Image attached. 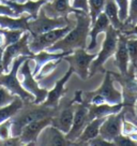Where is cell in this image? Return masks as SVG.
Listing matches in <instances>:
<instances>
[{
	"mask_svg": "<svg viewBox=\"0 0 137 146\" xmlns=\"http://www.w3.org/2000/svg\"><path fill=\"white\" fill-rule=\"evenodd\" d=\"M75 25L65 36L47 48L48 52H65L71 53L77 48H86L87 38L91 27V18L89 14L82 10L74 11Z\"/></svg>",
	"mask_w": 137,
	"mask_h": 146,
	"instance_id": "obj_1",
	"label": "cell"
},
{
	"mask_svg": "<svg viewBox=\"0 0 137 146\" xmlns=\"http://www.w3.org/2000/svg\"><path fill=\"white\" fill-rule=\"evenodd\" d=\"M56 110L57 109L48 108L42 103L40 104H36L33 102L24 103L23 108L10 119L11 137H19L22 130L28 123H32L37 119L51 117L56 113Z\"/></svg>",
	"mask_w": 137,
	"mask_h": 146,
	"instance_id": "obj_2",
	"label": "cell"
},
{
	"mask_svg": "<svg viewBox=\"0 0 137 146\" xmlns=\"http://www.w3.org/2000/svg\"><path fill=\"white\" fill-rule=\"evenodd\" d=\"M27 58H31V57H27V56L16 57L12 61L9 72H3L0 75V85L8 88L13 95L22 98L25 103L33 102V100H34V97L24 88L20 81L18 80V69L20 67V64H23Z\"/></svg>",
	"mask_w": 137,
	"mask_h": 146,
	"instance_id": "obj_3",
	"label": "cell"
},
{
	"mask_svg": "<svg viewBox=\"0 0 137 146\" xmlns=\"http://www.w3.org/2000/svg\"><path fill=\"white\" fill-rule=\"evenodd\" d=\"M105 38L102 43L101 52L96 55V57L92 60L90 68H89V78L93 76L97 72H101L104 70V64L109 59L111 56H114L117 50L118 44V36L120 33V30L114 28L111 25H109L106 28Z\"/></svg>",
	"mask_w": 137,
	"mask_h": 146,
	"instance_id": "obj_4",
	"label": "cell"
},
{
	"mask_svg": "<svg viewBox=\"0 0 137 146\" xmlns=\"http://www.w3.org/2000/svg\"><path fill=\"white\" fill-rule=\"evenodd\" d=\"M72 23H75V18L74 21H71L70 17H49L41 8L37 17L30 18L28 21V31L31 36H39L56 28H62Z\"/></svg>",
	"mask_w": 137,
	"mask_h": 146,
	"instance_id": "obj_5",
	"label": "cell"
},
{
	"mask_svg": "<svg viewBox=\"0 0 137 146\" xmlns=\"http://www.w3.org/2000/svg\"><path fill=\"white\" fill-rule=\"evenodd\" d=\"M75 23L68 24L62 28H56L45 33H42L39 36H30L29 38V48L33 54H37L41 50H45L54 45L56 42L62 39L72 28Z\"/></svg>",
	"mask_w": 137,
	"mask_h": 146,
	"instance_id": "obj_6",
	"label": "cell"
},
{
	"mask_svg": "<svg viewBox=\"0 0 137 146\" xmlns=\"http://www.w3.org/2000/svg\"><path fill=\"white\" fill-rule=\"evenodd\" d=\"M30 60L31 58H27L20 64L18 69V74L22 80L20 83H22L23 87L34 97L33 103L40 104V103H43L46 99L48 90L39 86V81H37L36 78L33 76V72L30 68Z\"/></svg>",
	"mask_w": 137,
	"mask_h": 146,
	"instance_id": "obj_7",
	"label": "cell"
},
{
	"mask_svg": "<svg viewBox=\"0 0 137 146\" xmlns=\"http://www.w3.org/2000/svg\"><path fill=\"white\" fill-rule=\"evenodd\" d=\"M30 36H31L30 32L25 31L18 41L14 42V43L5 46L3 48V52H2V66H3L5 73L9 72L12 61L16 57L27 56V57H31L32 58V56L34 54L29 48V38H30Z\"/></svg>",
	"mask_w": 137,
	"mask_h": 146,
	"instance_id": "obj_8",
	"label": "cell"
},
{
	"mask_svg": "<svg viewBox=\"0 0 137 146\" xmlns=\"http://www.w3.org/2000/svg\"><path fill=\"white\" fill-rule=\"evenodd\" d=\"M96 57V54H89L86 48H77L67 54L62 59L68 62V67L73 69V72L82 80H87L89 78L90 64Z\"/></svg>",
	"mask_w": 137,
	"mask_h": 146,
	"instance_id": "obj_9",
	"label": "cell"
},
{
	"mask_svg": "<svg viewBox=\"0 0 137 146\" xmlns=\"http://www.w3.org/2000/svg\"><path fill=\"white\" fill-rule=\"evenodd\" d=\"M89 123V109L88 104L85 102H75L74 103V117L72 127L70 129L65 137L75 145V141L82 134L84 128Z\"/></svg>",
	"mask_w": 137,
	"mask_h": 146,
	"instance_id": "obj_10",
	"label": "cell"
},
{
	"mask_svg": "<svg viewBox=\"0 0 137 146\" xmlns=\"http://www.w3.org/2000/svg\"><path fill=\"white\" fill-rule=\"evenodd\" d=\"M123 118L124 115L122 114V111L119 113L108 115L101 125L99 135L106 141L113 142L119 134L122 133Z\"/></svg>",
	"mask_w": 137,
	"mask_h": 146,
	"instance_id": "obj_11",
	"label": "cell"
},
{
	"mask_svg": "<svg viewBox=\"0 0 137 146\" xmlns=\"http://www.w3.org/2000/svg\"><path fill=\"white\" fill-rule=\"evenodd\" d=\"M92 94L99 95L105 100L106 103H110V104H119V103H122V100H123L121 91L115 86L113 73L110 71L105 72V76L103 78L101 86L97 88V90L93 91Z\"/></svg>",
	"mask_w": 137,
	"mask_h": 146,
	"instance_id": "obj_12",
	"label": "cell"
},
{
	"mask_svg": "<svg viewBox=\"0 0 137 146\" xmlns=\"http://www.w3.org/2000/svg\"><path fill=\"white\" fill-rule=\"evenodd\" d=\"M51 117L37 119L32 123H28L22 130V133L18 137L22 144L23 145H37L38 137L42 132V130L47 126L51 125Z\"/></svg>",
	"mask_w": 137,
	"mask_h": 146,
	"instance_id": "obj_13",
	"label": "cell"
},
{
	"mask_svg": "<svg viewBox=\"0 0 137 146\" xmlns=\"http://www.w3.org/2000/svg\"><path fill=\"white\" fill-rule=\"evenodd\" d=\"M74 103L75 100L70 102L68 104H64L63 108L59 111L57 108L56 113L51 117V125L59 129L64 134H67L72 127L74 117Z\"/></svg>",
	"mask_w": 137,
	"mask_h": 146,
	"instance_id": "obj_14",
	"label": "cell"
},
{
	"mask_svg": "<svg viewBox=\"0 0 137 146\" xmlns=\"http://www.w3.org/2000/svg\"><path fill=\"white\" fill-rule=\"evenodd\" d=\"M73 73H74L73 69L71 68V67H68V70L67 71V73H65L60 80H58V81L56 82L54 88L48 90L47 96H46V99L44 100V102H43L42 104L46 105V106H48V108L57 109V108L59 106L61 98H62L64 94L67 92V89L64 88V85L67 84V82L68 81V78H71V75H72Z\"/></svg>",
	"mask_w": 137,
	"mask_h": 146,
	"instance_id": "obj_15",
	"label": "cell"
},
{
	"mask_svg": "<svg viewBox=\"0 0 137 146\" xmlns=\"http://www.w3.org/2000/svg\"><path fill=\"white\" fill-rule=\"evenodd\" d=\"M37 145H73L71 142L65 137V134L61 132L59 129H57L55 126L49 125L45 127L40 135L38 137Z\"/></svg>",
	"mask_w": 137,
	"mask_h": 146,
	"instance_id": "obj_16",
	"label": "cell"
},
{
	"mask_svg": "<svg viewBox=\"0 0 137 146\" xmlns=\"http://www.w3.org/2000/svg\"><path fill=\"white\" fill-rule=\"evenodd\" d=\"M2 2L9 5L14 11L16 16L27 14L30 16V18H34L37 17L40 9L46 1L45 0H27L24 2H17V1H13V0H3Z\"/></svg>",
	"mask_w": 137,
	"mask_h": 146,
	"instance_id": "obj_17",
	"label": "cell"
},
{
	"mask_svg": "<svg viewBox=\"0 0 137 146\" xmlns=\"http://www.w3.org/2000/svg\"><path fill=\"white\" fill-rule=\"evenodd\" d=\"M126 40H128V36H125L124 33L120 31L118 36L117 50L114 55L115 64L122 75L128 74V66H130V56H128V47H126Z\"/></svg>",
	"mask_w": 137,
	"mask_h": 146,
	"instance_id": "obj_18",
	"label": "cell"
},
{
	"mask_svg": "<svg viewBox=\"0 0 137 146\" xmlns=\"http://www.w3.org/2000/svg\"><path fill=\"white\" fill-rule=\"evenodd\" d=\"M71 0H51L46 1L42 5L47 16L49 17H70V14H73L75 10L70 3Z\"/></svg>",
	"mask_w": 137,
	"mask_h": 146,
	"instance_id": "obj_19",
	"label": "cell"
},
{
	"mask_svg": "<svg viewBox=\"0 0 137 146\" xmlns=\"http://www.w3.org/2000/svg\"><path fill=\"white\" fill-rule=\"evenodd\" d=\"M109 25V19L107 18V16L104 13H101L97 16L96 22L92 24L91 27H90V30H89L88 38H90V43H89L88 46H86L87 52H91V50L96 48V46L97 45V36H99V35L105 31L106 28L108 27Z\"/></svg>",
	"mask_w": 137,
	"mask_h": 146,
	"instance_id": "obj_20",
	"label": "cell"
},
{
	"mask_svg": "<svg viewBox=\"0 0 137 146\" xmlns=\"http://www.w3.org/2000/svg\"><path fill=\"white\" fill-rule=\"evenodd\" d=\"M88 104L89 109V121L94 118H105L108 115L119 113L123 109V104H110V103H103V104L94 105V104Z\"/></svg>",
	"mask_w": 137,
	"mask_h": 146,
	"instance_id": "obj_21",
	"label": "cell"
},
{
	"mask_svg": "<svg viewBox=\"0 0 137 146\" xmlns=\"http://www.w3.org/2000/svg\"><path fill=\"white\" fill-rule=\"evenodd\" d=\"M105 118H94L90 120L84 128L82 134L75 141V145H87L88 142L99 135L100 127Z\"/></svg>",
	"mask_w": 137,
	"mask_h": 146,
	"instance_id": "obj_22",
	"label": "cell"
},
{
	"mask_svg": "<svg viewBox=\"0 0 137 146\" xmlns=\"http://www.w3.org/2000/svg\"><path fill=\"white\" fill-rule=\"evenodd\" d=\"M29 19H30V16L27 14H23L17 17L8 16V15H0V28L28 31V21Z\"/></svg>",
	"mask_w": 137,
	"mask_h": 146,
	"instance_id": "obj_23",
	"label": "cell"
},
{
	"mask_svg": "<svg viewBox=\"0 0 137 146\" xmlns=\"http://www.w3.org/2000/svg\"><path fill=\"white\" fill-rule=\"evenodd\" d=\"M103 13L105 14L107 18L109 19V23L113 27L118 29V30H122L123 23L119 19L118 7H117V5H116V2H115L114 0H106Z\"/></svg>",
	"mask_w": 137,
	"mask_h": 146,
	"instance_id": "obj_24",
	"label": "cell"
},
{
	"mask_svg": "<svg viewBox=\"0 0 137 146\" xmlns=\"http://www.w3.org/2000/svg\"><path fill=\"white\" fill-rule=\"evenodd\" d=\"M24 103L25 102L23 101V99L16 96V98L10 104L0 108V123L12 118L14 115L23 108Z\"/></svg>",
	"mask_w": 137,
	"mask_h": 146,
	"instance_id": "obj_25",
	"label": "cell"
},
{
	"mask_svg": "<svg viewBox=\"0 0 137 146\" xmlns=\"http://www.w3.org/2000/svg\"><path fill=\"white\" fill-rule=\"evenodd\" d=\"M106 0H88V14L91 18V25L101 13H103Z\"/></svg>",
	"mask_w": 137,
	"mask_h": 146,
	"instance_id": "obj_26",
	"label": "cell"
},
{
	"mask_svg": "<svg viewBox=\"0 0 137 146\" xmlns=\"http://www.w3.org/2000/svg\"><path fill=\"white\" fill-rule=\"evenodd\" d=\"M126 47H128V56H130V64H132L133 69L137 68V36H128L126 40Z\"/></svg>",
	"mask_w": 137,
	"mask_h": 146,
	"instance_id": "obj_27",
	"label": "cell"
},
{
	"mask_svg": "<svg viewBox=\"0 0 137 146\" xmlns=\"http://www.w3.org/2000/svg\"><path fill=\"white\" fill-rule=\"evenodd\" d=\"M0 32L3 35V38H5V43H3V48H5V46L18 41L25 31L17 30V29H3V28H0Z\"/></svg>",
	"mask_w": 137,
	"mask_h": 146,
	"instance_id": "obj_28",
	"label": "cell"
},
{
	"mask_svg": "<svg viewBox=\"0 0 137 146\" xmlns=\"http://www.w3.org/2000/svg\"><path fill=\"white\" fill-rule=\"evenodd\" d=\"M137 23V0H128V17L123 23V27L128 26L134 27Z\"/></svg>",
	"mask_w": 137,
	"mask_h": 146,
	"instance_id": "obj_29",
	"label": "cell"
},
{
	"mask_svg": "<svg viewBox=\"0 0 137 146\" xmlns=\"http://www.w3.org/2000/svg\"><path fill=\"white\" fill-rule=\"evenodd\" d=\"M15 98H16V96L13 95L8 88L0 85V108L10 104Z\"/></svg>",
	"mask_w": 137,
	"mask_h": 146,
	"instance_id": "obj_30",
	"label": "cell"
},
{
	"mask_svg": "<svg viewBox=\"0 0 137 146\" xmlns=\"http://www.w3.org/2000/svg\"><path fill=\"white\" fill-rule=\"evenodd\" d=\"M114 1L118 7L119 19L124 23L128 13V0H114Z\"/></svg>",
	"mask_w": 137,
	"mask_h": 146,
	"instance_id": "obj_31",
	"label": "cell"
},
{
	"mask_svg": "<svg viewBox=\"0 0 137 146\" xmlns=\"http://www.w3.org/2000/svg\"><path fill=\"white\" fill-rule=\"evenodd\" d=\"M114 145H119V146H133V145H137V143L135 141H133L131 137L126 135V134H119L118 137L115 139L114 141Z\"/></svg>",
	"mask_w": 137,
	"mask_h": 146,
	"instance_id": "obj_32",
	"label": "cell"
},
{
	"mask_svg": "<svg viewBox=\"0 0 137 146\" xmlns=\"http://www.w3.org/2000/svg\"><path fill=\"white\" fill-rule=\"evenodd\" d=\"M11 137V123L10 119L0 123V141H5Z\"/></svg>",
	"mask_w": 137,
	"mask_h": 146,
	"instance_id": "obj_33",
	"label": "cell"
},
{
	"mask_svg": "<svg viewBox=\"0 0 137 146\" xmlns=\"http://www.w3.org/2000/svg\"><path fill=\"white\" fill-rule=\"evenodd\" d=\"M71 5L74 10H82L88 13V0H72Z\"/></svg>",
	"mask_w": 137,
	"mask_h": 146,
	"instance_id": "obj_34",
	"label": "cell"
},
{
	"mask_svg": "<svg viewBox=\"0 0 137 146\" xmlns=\"http://www.w3.org/2000/svg\"><path fill=\"white\" fill-rule=\"evenodd\" d=\"M87 145H94V146H107V145H114V143L113 142H109V141H106L104 140L102 137L100 135H97L96 137H94L93 140L88 142Z\"/></svg>",
	"mask_w": 137,
	"mask_h": 146,
	"instance_id": "obj_35",
	"label": "cell"
},
{
	"mask_svg": "<svg viewBox=\"0 0 137 146\" xmlns=\"http://www.w3.org/2000/svg\"><path fill=\"white\" fill-rule=\"evenodd\" d=\"M0 15H8V16H14V17H17L14 11L10 8L8 5H5L3 2H0Z\"/></svg>",
	"mask_w": 137,
	"mask_h": 146,
	"instance_id": "obj_36",
	"label": "cell"
},
{
	"mask_svg": "<svg viewBox=\"0 0 137 146\" xmlns=\"http://www.w3.org/2000/svg\"><path fill=\"white\" fill-rule=\"evenodd\" d=\"M135 126H136V125H135ZM126 135H128V137L132 139L133 141H135L137 143V126L135 127V129L133 130L132 132H130L128 134H126Z\"/></svg>",
	"mask_w": 137,
	"mask_h": 146,
	"instance_id": "obj_37",
	"label": "cell"
},
{
	"mask_svg": "<svg viewBox=\"0 0 137 146\" xmlns=\"http://www.w3.org/2000/svg\"><path fill=\"white\" fill-rule=\"evenodd\" d=\"M2 52H3V47H0V75L5 72L3 66H2Z\"/></svg>",
	"mask_w": 137,
	"mask_h": 146,
	"instance_id": "obj_38",
	"label": "cell"
},
{
	"mask_svg": "<svg viewBox=\"0 0 137 146\" xmlns=\"http://www.w3.org/2000/svg\"><path fill=\"white\" fill-rule=\"evenodd\" d=\"M132 120L137 121V100L135 102V105H134V117H133Z\"/></svg>",
	"mask_w": 137,
	"mask_h": 146,
	"instance_id": "obj_39",
	"label": "cell"
},
{
	"mask_svg": "<svg viewBox=\"0 0 137 146\" xmlns=\"http://www.w3.org/2000/svg\"><path fill=\"white\" fill-rule=\"evenodd\" d=\"M13 1H17V2H24V1H27V0H13ZM45 1H51V0H45Z\"/></svg>",
	"mask_w": 137,
	"mask_h": 146,
	"instance_id": "obj_40",
	"label": "cell"
},
{
	"mask_svg": "<svg viewBox=\"0 0 137 146\" xmlns=\"http://www.w3.org/2000/svg\"><path fill=\"white\" fill-rule=\"evenodd\" d=\"M136 70V72H135V78H136V81H137V68L135 69Z\"/></svg>",
	"mask_w": 137,
	"mask_h": 146,
	"instance_id": "obj_41",
	"label": "cell"
},
{
	"mask_svg": "<svg viewBox=\"0 0 137 146\" xmlns=\"http://www.w3.org/2000/svg\"><path fill=\"white\" fill-rule=\"evenodd\" d=\"M2 1H3V0H0V2H2Z\"/></svg>",
	"mask_w": 137,
	"mask_h": 146,
	"instance_id": "obj_42",
	"label": "cell"
},
{
	"mask_svg": "<svg viewBox=\"0 0 137 146\" xmlns=\"http://www.w3.org/2000/svg\"><path fill=\"white\" fill-rule=\"evenodd\" d=\"M134 36H137V33H136V35H134Z\"/></svg>",
	"mask_w": 137,
	"mask_h": 146,
	"instance_id": "obj_43",
	"label": "cell"
}]
</instances>
